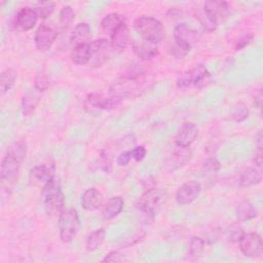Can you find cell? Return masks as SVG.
Segmentation results:
<instances>
[{"label":"cell","mask_w":263,"mask_h":263,"mask_svg":"<svg viewBox=\"0 0 263 263\" xmlns=\"http://www.w3.org/2000/svg\"><path fill=\"white\" fill-rule=\"evenodd\" d=\"M6 153L9 154L10 156L14 157L15 159H17L20 162H23L24 159L26 158V155H27V144H26V142L23 141V140L14 142L13 144H11L9 146Z\"/></svg>","instance_id":"4dcf8cb0"},{"label":"cell","mask_w":263,"mask_h":263,"mask_svg":"<svg viewBox=\"0 0 263 263\" xmlns=\"http://www.w3.org/2000/svg\"><path fill=\"white\" fill-rule=\"evenodd\" d=\"M236 218L238 221H248L257 217V209L250 201H241L236 208Z\"/></svg>","instance_id":"484cf974"},{"label":"cell","mask_w":263,"mask_h":263,"mask_svg":"<svg viewBox=\"0 0 263 263\" xmlns=\"http://www.w3.org/2000/svg\"><path fill=\"white\" fill-rule=\"evenodd\" d=\"M122 23L123 20L120 14L116 12H111L104 16V18L101 22V27L104 32L111 35Z\"/></svg>","instance_id":"4316f807"},{"label":"cell","mask_w":263,"mask_h":263,"mask_svg":"<svg viewBox=\"0 0 263 263\" xmlns=\"http://www.w3.org/2000/svg\"><path fill=\"white\" fill-rule=\"evenodd\" d=\"M130 158H132V150L123 151L117 157V164L120 166H124L129 162Z\"/></svg>","instance_id":"ee69618b"},{"label":"cell","mask_w":263,"mask_h":263,"mask_svg":"<svg viewBox=\"0 0 263 263\" xmlns=\"http://www.w3.org/2000/svg\"><path fill=\"white\" fill-rule=\"evenodd\" d=\"M89 57V43L76 45L71 52V60L76 65H88Z\"/></svg>","instance_id":"d4e9b609"},{"label":"cell","mask_w":263,"mask_h":263,"mask_svg":"<svg viewBox=\"0 0 263 263\" xmlns=\"http://www.w3.org/2000/svg\"><path fill=\"white\" fill-rule=\"evenodd\" d=\"M262 181V173L261 171L255 167H247L240 175L239 185L241 187L248 188L254 185L259 184Z\"/></svg>","instance_id":"cb8c5ba5"},{"label":"cell","mask_w":263,"mask_h":263,"mask_svg":"<svg viewBox=\"0 0 263 263\" xmlns=\"http://www.w3.org/2000/svg\"><path fill=\"white\" fill-rule=\"evenodd\" d=\"M204 249V240L199 236H193L189 242V254L190 256L197 258L201 255Z\"/></svg>","instance_id":"e575fe53"},{"label":"cell","mask_w":263,"mask_h":263,"mask_svg":"<svg viewBox=\"0 0 263 263\" xmlns=\"http://www.w3.org/2000/svg\"><path fill=\"white\" fill-rule=\"evenodd\" d=\"M199 32L190 28L187 24H179L174 29L175 46L172 48L174 55L177 58L185 57L191 49L192 45L198 42Z\"/></svg>","instance_id":"3957f363"},{"label":"cell","mask_w":263,"mask_h":263,"mask_svg":"<svg viewBox=\"0 0 263 263\" xmlns=\"http://www.w3.org/2000/svg\"><path fill=\"white\" fill-rule=\"evenodd\" d=\"M38 20V15L34 8L26 6L18 10L16 14V25L24 31H29L34 28Z\"/></svg>","instance_id":"d6986e66"},{"label":"cell","mask_w":263,"mask_h":263,"mask_svg":"<svg viewBox=\"0 0 263 263\" xmlns=\"http://www.w3.org/2000/svg\"><path fill=\"white\" fill-rule=\"evenodd\" d=\"M39 103V98L33 92H28L24 96L22 101V110L24 116H31L35 109L37 108V105Z\"/></svg>","instance_id":"f546056e"},{"label":"cell","mask_w":263,"mask_h":263,"mask_svg":"<svg viewBox=\"0 0 263 263\" xmlns=\"http://www.w3.org/2000/svg\"><path fill=\"white\" fill-rule=\"evenodd\" d=\"M243 234H245V231L241 225L239 223H234L229 227L227 237L230 242H238Z\"/></svg>","instance_id":"d590c367"},{"label":"cell","mask_w":263,"mask_h":263,"mask_svg":"<svg viewBox=\"0 0 263 263\" xmlns=\"http://www.w3.org/2000/svg\"><path fill=\"white\" fill-rule=\"evenodd\" d=\"M146 156V149L144 146H137L132 150V158L137 161H142Z\"/></svg>","instance_id":"b9f144b4"},{"label":"cell","mask_w":263,"mask_h":263,"mask_svg":"<svg viewBox=\"0 0 263 263\" xmlns=\"http://www.w3.org/2000/svg\"><path fill=\"white\" fill-rule=\"evenodd\" d=\"M89 62L88 65L92 67H101L104 65L114 53V49L111 46V43L104 38L93 40L89 43Z\"/></svg>","instance_id":"52a82bcc"},{"label":"cell","mask_w":263,"mask_h":263,"mask_svg":"<svg viewBox=\"0 0 263 263\" xmlns=\"http://www.w3.org/2000/svg\"><path fill=\"white\" fill-rule=\"evenodd\" d=\"M41 200L48 216L60 215L64 211V194L60 182L54 177L43 186Z\"/></svg>","instance_id":"7a4b0ae2"},{"label":"cell","mask_w":263,"mask_h":263,"mask_svg":"<svg viewBox=\"0 0 263 263\" xmlns=\"http://www.w3.org/2000/svg\"><path fill=\"white\" fill-rule=\"evenodd\" d=\"M21 163L17 159L10 156L9 154H5L1 161V181L2 184H6L7 186L13 184L17 180Z\"/></svg>","instance_id":"8fae6325"},{"label":"cell","mask_w":263,"mask_h":263,"mask_svg":"<svg viewBox=\"0 0 263 263\" xmlns=\"http://www.w3.org/2000/svg\"><path fill=\"white\" fill-rule=\"evenodd\" d=\"M53 178V170L45 164L33 166L29 172V180L33 185L43 186Z\"/></svg>","instance_id":"ac0fdd59"},{"label":"cell","mask_w":263,"mask_h":263,"mask_svg":"<svg viewBox=\"0 0 263 263\" xmlns=\"http://www.w3.org/2000/svg\"><path fill=\"white\" fill-rule=\"evenodd\" d=\"M16 71L14 69H6L0 75V90L1 95H4L12 88L16 80Z\"/></svg>","instance_id":"83f0119b"},{"label":"cell","mask_w":263,"mask_h":263,"mask_svg":"<svg viewBox=\"0 0 263 263\" xmlns=\"http://www.w3.org/2000/svg\"><path fill=\"white\" fill-rule=\"evenodd\" d=\"M135 30L140 37L153 44H158L163 37V27L161 23L152 16H140L134 23Z\"/></svg>","instance_id":"277c9868"},{"label":"cell","mask_w":263,"mask_h":263,"mask_svg":"<svg viewBox=\"0 0 263 263\" xmlns=\"http://www.w3.org/2000/svg\"><path fill=\"white\" fill-rule=\"evenodd\" d=\"M111 46L116 53L122 52L128 45L129 42V30L127 25L123 22L111 35Z\"/></svg>","instance_id":"2e32d148"},{"label":"cell","mask_w":263,"mask_h":263,"mask_svg":"<svg viewBox=\"0 0 263 263\" xmlns=\"http://www.w3.org/2000/svg\"><path fill=\"white\" fill-rule=\"evenodd\" d=\"M254 104H255V106H256L257 108L261 109V106H262V92H261V90H260L259 93L255 97V99H254Z\"/></svg>","instance_id":"bcb514c9"},{"label":"cell","mask_w":263,"mask_h":263,"mask_svg":"<svg viewBox=\"0 0 263 263\" xmlns=\"http://www.w3.org/2000/svg\"><path fill=\"white\" fill-rule=\"evenodd\" d=\"M74 10L70 5L64 6L61 11H60V16H59V24L62 30H66L70 27V25L74 21Z\"/></svg>","instance_id":"1f68e13d"},{"label":"cell","mask_w":263,"mask_h":263,"mask_svg":"<svg viewBox=\"0 0 263 263\" xmlns=\"http://www.w3.org/2000/svg\"><path fill=\"white\" fill-rule=\"evenodd\" d=\"M91 37V29L86 23H79L77 24L71 35H70V41L74 46L79 44H85L89 43V39Z\"/></svg>","instance_id":"7402d4cb"},{"label":"cell","mask_w":263,"mask_h":263,"mask_svg":"<svg viewBox=\"0 0 263 263\" xmlns=\"http://www.w3.org/2000/svg\"><path fill=\"white\" fill-rule=\"evenodd\" d=\"M123 205H124V201L121 196L117 195V196L111 197L103 206L102 215L104 219L110 220L116 217L122 211Z\"/></svg>","instance_id":"603a6c76"},{"label":"cell","mask_w":263,"mask_h":263,"mask_svg":"<svg viewBox=\"0 0 263 263\" xmlns=\"http://www.w3.org/2000/svg\"><path fill=\"white\" fill-rule=\"evenodd\" d=\"M135 53L142 60H151L157 54V45L144 39H135L133 41Z\"/></svg>","instance_id":"44dd1931"},{"label":"cell","mask_w":263,"mask_h":263,"mask_svg":"<svg viewBox=\"0 0 263 263\" xmlns=\"http://www.w3.org/2000/svg\"><path fill=\"white\" fill-rule=\"evenodd\" d=\"M106 238V231L104 228H99L91 232L85 242V248L88 252L96 251L105 240Z\"/></svg>","instance_id":"f1b7e54d"},{"label":"cell","mask_w":263,"mask_h":263,"mask_svg":"<svg viewBox=\"0 0 263 263\" xmlns=\"http://www.w3.org/2000/svg\"><path fill=\"white\" fill-rule=\"evenodd\" d=\"M123 260V256L117 251H111L103 259L102 262H120Z\"/></svg>","instance_id":"7bdbcfd3"},{"label":"cell","mask_w":263,"mask_h":263,"mask_svg":"<svg viewBox=\"0 0 263 263\" xmlns=\"http://www.w3.org/2000/svg\"><path fill=\"white\" fill-rule=\"evenodd\" d=\"M49 78L48 76L44 73V72H39L36 77H35V82H34V85H35V88L40 91V92H43L45 90H47V88L49 87Z\"/></svg>","instance_id":"74e56055"},{"label":"cell","mask_w":263,"mask_h":263,"mask_svg":"<svg viewBox=\"0 0 263 263\" xmlns=\"http://www.w3.org/2000/svg\"><path fill=\"white\" fill-rule=\"evenodd\" d=\"M80 229V220L75 209L64 210L59 216L60 237L64 242H70Z\"/></svg>","instance_id":"8992f818"},{"label":"cell","mask_w":263,"mask_h":263,"mask_svg":"<svg viewBox=\"0 0 263 263\" xmlns=\"http://www.w3.org/2000/svg\"><path fill=\"white\" fill-rule=\"evenodd\" d=\"M58 36V30L49 25L42 24L35 32L34 42L39 51H47Z\"/></svg>","instance_id":"9c48e42d"},{"label":"cell","mask_w":263,"mask_h":263,"mask_svg":"<svg viewBox=\"0 0 263 263\" xmlns=\"http://www.w3.org/2000/svg\"><path fill=\"white\" fill-rule=\"evenodd\" d=\"M81 206L88 212L99 209L103 203V194L95 187L86 189L81 195Z\"/></svg>","instance_id":"e0dca14e"},{"label":"cell","mask_w":263,"mask_h":263,"mask_svg":"<svg viewBox=\"0 0 263 263\" xmlns=\"http://www.w3.org/2000/svg\"><path fill=\"white\" fill-rule=\"evenodd\" d=\"M152 79L146 73H135L115 79L109 87L110 95L121 100L140 96L149 88Z\"/></svg>","instance_id":"6da1fadb"},{"label":"cell","mask_w":263,"mask_h":263,"mask_svg":"<svg viewBox=\"0 0 263 263\" xmlns=\"http://www.w3.org/2000/svg\"><path fill=\"white\" fill-rule=\"evenodd\" d=\"M196 17L198 18L200 25L209 32H213L217 29L218 25L214 22V20L203 10H199L197 13H196Z\"/></svg>","instance_id":"836d02e7"},{"label":"cell","mask_w":263,"mask_h":263,"mask_svg":"<svg viewBox=\"0 0 263 263\" xmlns=\"http://www.w3.org/2000/svg\"><path fill=\"white\" fill-rule=\"evenodd\" d=\"M54 6H55V4L53 1H39L35 4L34 9H35L38 17L46 18L52 14V12L54 10Z\"/></svg>","instance_id":"d6a6232c"},{"label":"cell","mask_w":263,"mask_h":263,"mask_svg":"<svg viewBox=\"0 0 263 263\" xmlns=\"http://www.w3.org/2000/svg\"><path fill=\"white\" fill-rule=\"evenodd\" d=\"M201 186L198 182L190 180L182 184L176 192V201L180 205H187L193 202L200 194Z\"/></svg>","instance_id":"30bf717a"},{"label":"cell","mask_w":263,"mask_h":263,"mask_svg":"<svg viewBox=\"0 0 263 263\" xmlns=\"http://www.w3.org/2000/svg\"><path fill=\"white\" fill-rule=\"evenodd\" d=\"M192 157V151L189 147L176 146L173 153L167 156L164 165L168 172H175L190 161Z\"/></svg>","instance_id":"4fadbf2b"},{"label":"cell","mask_w":263,"mask_h":263,"mask_svg":"<svg viewBox=\"0 0 263 263\" xmlns=\"http://www.w3.org/2000/svg\"><path fill=\"white\" fill-rule=\"evenodd\" d=\"M262 132L259 130L258 134L255 136V142H256V145H257V148L258 149H262Z\"/></svg>","instance_id":"f6af8a7d"},{"label":"cell","mask_w":263,"mask_h":263,"mask_svg":"<svg viewBox=\"0 0 263 263\" xmlns=\"http://www.w3.org/2000/svg\"><path fill=\"white\" fill-rule=\"evenodd\" d=\"M238 242L239 250L246 257H258L263 252L262 237L257 232L245 233Z\"/></svg>","instance_id":"ba28073f"},{"label":"cell","mask_w":263,"mask_h":263,"mask_svg":"<svg viewBox=\"0 0 263 263\" xmlns=\"http://www.w3.org/2000/svg\"><path fill=\"white\" fill-rule=\"evenodd\" d=\"M187 73L190 79V84L194 85L195 87L202 88L211 81V74L202 64L195 66L190 71H187Z\"/></svg>","instance_id":"ffe728a7"},{"label":"cell","mask_w":263,"mask_h":263,"mask_svg":"<svg viewBox=\"0 0 263 263\" xmlns=\"http://www.w3.org/2000/svg\"><path fill=\"white\" fill-rule=\"evenodd\" d=\"M198 135V127L194 122H185L175 137V145L189 147Z\"/></svg>","instance_id":"9a60e30c"},{"label":"cell","mask_w":263,"mask_h":263,"mask_svg":"<svg viewBox=\"0 0 263 263\" xmlns=\"http://www.w3.org/2000/svg\"><path fill=\"white\" fill-rule=\"evenodd\" d=\"M249 109L243 104H238L235 106L231 112V118L236 122H241L249 117Z\"/></svg>","instance_id":"8d00e7d4"},{"label":"cell","mask_w":263,"mask_h":263,"mask_svg":"<svg viewBox=\"0 0 263 263\" xmlns=\"http://www.w3.org/2000/svg\"><path fill=\"white\" fill-rule=\"evenodd\" d=\"M99 164L101 170H103L106 173H111L112 171V157L109 155V153L105 150H103L101 152L100 155V160H99Z\"/></svg>","instance_id":"f35d334b"},{"label":"cell","mask_w":263,"mask_h":263,"mask_svg":"<svg viewBox=\"0 0 263 263\" xmlns=\"http://www.w3.org/2000/svg\"><path fill=\"white\" fill-rule=\"evenodd\" d=\"M254 38V35L253 34H247L245 36H242L241 38H239L236 42V44L234 45V49L235 50H240L242 48H245Z\"/></svg>","instance_id":"60d3db41"},{"label":"cell","mask_w":263,"mask_h":263,"mask_svg":"<svg viewBox=\"0 0 263 263\" xmlns=\"http://www.w3.org/2000/svg\"><path fill=\"white\" fill-rule=\"evenodd\" d=\"M167 194L159 188L146 190L137 200V208L147 216H154L159 212L166 201Z\"/></svg>","instance_id":"5b68a950"},{"label":"cell","mask_w":263,"mask_h":263,"mask_svg":"<svg viewBox=\"0 0 263 263\" xmlns=\"http://www.w3.org/2000/svg\"><path fill=\"white\" fill-rule=\"evenodd\" d=\"M122 102L121 99L109 95L108 97L102 95V93H98V92H92L87 95L86 97V103L88 106L96 108V109H100V110H111L116 108L120 103Z\"/></svg>","instance_id":"5bb4252c"},{"label":"cell","mask_w":263,"mask_h":263,"mask_svg":"<svg viewBox=\"0 0 263 263\" xmlns=\"http://www.w3.org/2000/svg\"><path fill=\"white\" fill-rule=\"evenodd\" d=\"M202 9L214 20L217 25L223 23L230 13V6L228 2L222 0H208L204 2Z\"/></svg>","instance_id":"7c38bea8"},{"label":"cell","mask_w":263,"mask_h":263,"mask_svg":"<svg viewBox=\"0 0 263 263\" xmlns=\"http://www.w3.org/2000/svg\"><path fill=\"white\" fill-rule=\"evenodd\" d=\"M221 168L220 161L215 157L206 158L203 162V171L206 174H215Z\"/></svg>","instance_id":"ab89813d"}]
</instances>
